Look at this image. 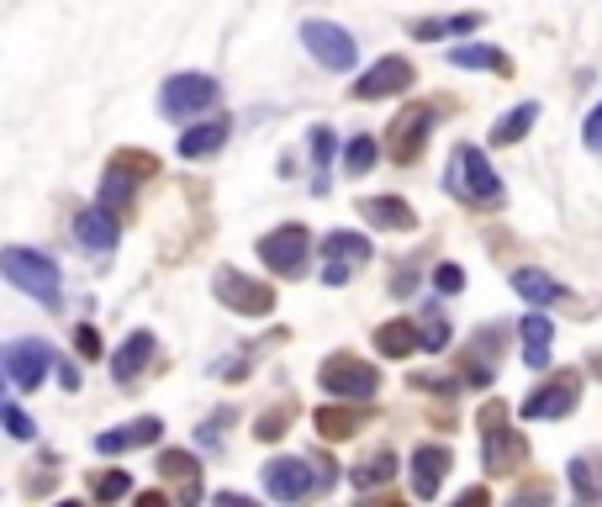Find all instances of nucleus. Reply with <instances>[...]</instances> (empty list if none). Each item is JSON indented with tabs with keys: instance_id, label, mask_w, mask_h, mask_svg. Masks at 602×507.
Segmentation results:
<instances>
[{
	"instance_id": "f257e3e1",
	"label": "nucleus",
	"mask_w": 602,
	"mask_h": 507,
	"mask_svg": "<svg viewBox=\"0 0 602 507\" xmlns=\"http://www.w3.org/2000/svg\"><path fill=\"white\" fill-rule=\"evenodd\" d=\"M444 186H450V196L455 201H465V207H503V175L486 165V154L476 144H455V154H450V169H444Z\"/></svg>"
},
{
	"instance_id": "f03ea898",
	"label": "nucleus",
	"mask_w": 602,
	"mask_h": 507,
	"mask_svg": "<svg viewBox=\"0 0 602 507\" xmlns=\"http://www.w3.org/2000/svg\"><path fill=\"white\" fill-rule=\"evenodd\" d=\"M0 270H6V281L17 291H27L32 302H43V307H59V302H64V296H59L64 275H59V265H53L49 254H32L22 243H6V249H0Z\"/></svg>"
},
{
	"instance_id": "7ed1b4c3",
	"label": "nucleus",
	"mask_w": 602,
	"mask_h": 507,
	"mask_svg": "<svg viewBox=\"0 0 602 507\" xmlns=\"http://www.w3.org/2000/svg\"><path fill=\"white\" fill-rule=\"evenodd\" d=\"M254 254H260V265L270 275L296 281V275H307V265H313V233L302 222H281V228H270L265 239L254 243Z\"/></svg>"
},
{
	"instance_id": "20e7f679",
	"label": "nucleus",
	"mask_w": 602,
	"mask_h": 507,
	"mask_svg": "<svg viewBox=\"0 0 602 507\" xmlns=\"http://www.w3.org/2000/svg\"><path fill=\"white\" fill-rule=\"evenodd\" d=\"M317 387L338 397V402H370L376 391H381V370L360 355H328V360L317 365Z\"/></svg>"
},
{
	"instance_id": "39448f33",
	"label": "nucleus",
	"mask_w": 602,
	"mask_h": 507,
	"mask_svg": "<svg viewBox=\"0 0 602 507\" xmlns=\"http://www.w3.org/2000/svg\"><path fill=\"white\" fill-rule=\"evenodd\" d=\"M302 49L313 53V64H323L328 74H349L355 70V59H360V43H355V32L338 22H302Z\"/></svg>"
},
{
	"instance_id": "423d86ee",
	"label": "nucleus",
	"mask_w": 602,
	"mask_h": 507,
	"mask_svg": "<svg viewBox=\"0 0 602 507\" xmlns=\"http://www.w3.org/2000/svg\"><path fill=\"white\" fill-rule=\"evenodd\" d=\"M212 296H218L228 313H239V317H270V313H275V291H270L265 281H249V275L233 270V265L212 270Z\"/></svg>"
},
{
	"instance_id": "0eeeda50",
	"label": "nucleus",
	"mask_w": 602,
	"mask_h": 507,
	"mask_svg": "<svg viewBox=\"0 0 602 507\" xmlns=\"http://www.w3.org/2000/svg\"><path fill=\"white\" fill-rule=\"evenodd\" d=\"M218 96H222V85L212 80V74L186 70V74H169L165 80V91H159V112L175 117V122H186V117H196V112H212Z\"/></svg>"
},
{
	"instance_id": "6e6552de",
	"label": "nucleus",
	"mask_w": 602,
	"mask_h": 507,
	"mask_svg": "<svg viewBox=\"0 0 602 507\" xmlns=\"http://www.w3.org/2000/svg\"><path fill=\"white\" fill-rule=\"evenodd\" d=\"M0 370H6L11 391H38L53 370V349L43 338H11V344L0 349Z\"/></svg>"
},
{
	"instance_id": "1a4fd4ad",
	"label": "nucleus",
	"mask_w": 602,
	"mask_h": 507,
	"mask_svg": "<svg viewBox=\"0 0 602 507\" xmlns=\"http://www.w3.org/2000/svg\"><path fill=\"white\" fill-rule=\"evenodd\" d=\"M577 402H581V376L577 370H555L550 381H545V387H534L529 397H524V418H529V423H545V418H571V412H577Z\"/></svg>"
},
{
	"instance_id": "9d476101",
	"label": "nucleus",
	"mask_w": 602,
	"mask_h": 507,
	"mask_svg": "<svg viewBox=\"0 0 602 507\" xmlns=\"http://www.w3.org/2000/svg\"><path fill=\"white\" fill-rule=\"evenodd\" d=\"M317 486H323V476L313 471V460L275 455L265 465V492L275 497V503H302V497H313Z\"/></svg>"
},
{
	"instance_id": "9b49d317",
	"label": "nucleus",
	"mask_w": 602,
	"mask_h": 507,
	"mask_svg": "<svg viewBox=\"0 0 602 507\" xmlns=\"http://www.w3.org/2000/svg\"><path fill=\"white\" fill-rule=\"evenodd\" d=\"M434 106H408L402 117L391 122V133H386V159H397V165H412L423 148H429V133H434Z\"/></svg>"
},
{
	"instance_id": "f8f14e48",
	"label": "nucleus",
	"mask_w": 602,
	"mask_h": 507,
	"mask_svg": "<svg viewBox=\"0 0 602 507\" xmlns=\"http://www.w3.org/2000/svg\"><path fill=\"white\" fill-rule=\"evenodd\" d=\"M476 423H482V439H486V471H492V476H503L507 465L524 455V439L507 429V408H503V402H486Z\"/></svg>"
},
{
	"instance_id": "ddd939ff",
	"label": "nucleus",
	"mask_w": 602,
	"mask_h": 507,
	"mask_svg": "<svg viewBox=\"0 0 602 507\" xmlns=\"http://www.w3.org/2000/svg\"><path fill=\"white\" fill-rule=\"evenodd\" d=\"M412 80H418V74H412L408 59H402V53H386V59H376V64H370V70H365L360 80H355V101L402 96V91H408Z\"/></svg>"
},
{
	"instance_id": "4468645a",
	"label": "nucleus",
	"mask_w": 602,
	"mask_h": 507,
	"mask_svg": "<svg viewBox=\"0 0 602 507\" xmlns=\"http://www.w3.org/2000/svg\"><path fill=\"white\" fill-rule=\"evenodd\" d=\"M74 239L85 243L91 254H112L122 239V218L117 207H106V201H91V207H80V218H74Z\"/></svg>"
},
{
	"instance_id": "2eb2a0df",
	"label": "nucleus",
	"mask_w": 602,
	"mask_h": 507,
	"mask_svg": "<svg viewBox=\"0 0 602 507\" xmlns=\"http://www.w3.org/2000/svg\"><path fill=\"white\" fill-rule=\"evenodd\" d=\"M450 465H455V455L444 450V444H418L412 450V492L429 503V497H439V486H444V476H450Z\"/></svg>"
},
{
	"instance_id": "dca6fc26",
	"label": "nucleus",
	"mask_w": 602,
	"mask_h": 507,
	"mask_svg": "<svg viewBox=\"0 0 602 507\" xmlns=\"http://www.w3.org/2000/svg\"><path fill=\"white\" fill-rule=\"evenodd\" d=\"M154 349H159V338L148 334V328H133V334L122 338V349L112 355V376H117L122 387H133L138 376L148 370V360H154Z\"/></svg>"
},
{
	"instance_id": "f3484780",
	"label": "nucleus",
	"mask_w": 602,
	"mask_h": 507,
	"mask_svg": "<svg viewBox=\"0 0 602 507\" xmlns=\"http://www.w3.org/2000/svg\"><path fill=\"white\" fill-rule=\"evenodd\" d=\"M159 434H165V423H159V418H133L127 429H106V434H96V455L148 450V444H159Z\"/></svg>"
},
{
	"instance_id": "a211bd4d",
	"label": "nucleus",
	"mask_w": 602,
	"mask_h": 507,
	"mask_svg": "<svg viewBox=\"0 0 602 507\" xmlns=\"http://www.w3.org/2000/svg\"><path fill=\"white\" fill-rule=\"evenodd\" d=\"M360 218L381 233H412L418 228V212H412L402 196H365L360 201Z\"/></svg>"
},
{
	"instance_id": "6ab92c4d",
	"label": "nucleus",
	"mask_w": 602,
	"mask_h": 507,
	"mask_svg": "<svg viewBox=\"0 0 602 507\" xmlns=\"http://www.w3.org/2000/svg\"><path fill=\"white\" fill-rule=\"evenodd\" d=\"M518 338H524V365L529 370H550V355H555V328L545 313H529L518 323Z\"/></svg>"
},
{
	"instance_id": "aec40b11",
	"label": "nucleus",
	"mask_w": 602,
	"mask_h": 507,
	"mask_svg": "<svg viewBox=\"0 0 602 507\" xmlns=\"http://www.w3.org/2000/svg\"><path fill=\"white\" fill-rule=\"evenodd\" d=\"M376 349H381L386 360H408V355H418V349H423V328H418V323H408V317H391V323H381V328H376Z\"/></svg>"
},
{
	"instance_id": "412c9836",
	"label": "nucleus",
	"mask_w": 602,
	"mask_h": 507,
	"mask_svg": "<svg viewBox=\"0 0 602 507\" xmlns=\"http://www.w3.org/2000/svg\"><path fill=\"white\" fill-rule=\"evenodd\" d=\"M159 476L180 486V503H196V497H201V465H196V455H186V450H159Z\"/></svg>"
},
{
	"instance_id": "4be33fe9",
	"label": "nucleus",
	"mask_w": 602,
	"mask_h": 507,
	"mask_svg": "<svg viewBox=\"0 0 602 507\" xmlns=\"http://www.w3.org/2000/svg\"><path fill=\"white\" fill-rule=\"evenodd\" d=\"M222 144H228V117H212V122L186 127L180 144H175V154H180V159H207V154H218Z\"/></svg>"
},
{
	"instance_id": "5701e85b",
	"label": "nucleus",
	"mask_w": 602,
	"mask_h": 507,
	"mask_svg": "<svg viewBox=\"0 0 602 507\" xmlns=\"http://www.w3.org/2000/svg\"><path fill=\"white\" fill-rule=\"evenodd\" d=\"M513 291L529 302V307H555L560 296H566V286L555 281L550 270H534V265H524V270H513Z\"/></svg>"
},
{
	"instance_id": "b1692460",
	"label": "nucleus",
	"mask_w": 602,
	"mask_h": 507,
	"mask_svg": "<svg viewBox=\"0 0 602 507\" xmlns=\"http://www.w3.org/2000/svg\"><path fill=\"white\" fill-rule=\"evenodd\" d=\"M455 70H492V74H513V59L503 49H492V43H455V49L444 53Z\"/></svg>"
},
{
	"instance_id": "393cba45",
	"label": "nucleus",
	"mask_w": 602,
	"mask_h": 507,
	"mask_svg": "<svg viewBox=\"0 0 602 507\" xmlns=\"http://www.w3.org/2000/svg\"><path fill=\"white\" fill-rule=\"evenodd\" d=\"M313 423H317V434L328 439V444H344V439H355V434H360V429L370 423V418L338 402V408H317V412H313Z\"/></svg>"
},
{
	"instance_id": "a878e982",
	"label": "nucleus",
	"mask_w": 602,
	"mask_h": 507,
	"mask_svg": "<svg viewBox=\"0 0 602 507\" xmlns=\"http://www.w3.org/2000/svg\"><path fill=\"white\" fill-rule=\"evenodd\" d=\"M534 122H539V101H518L513 112H503V117H497V127H492V144H497V148L524 144Z\"/></svg>"
},
{
	"instance_id": "bb28decb",
	"label": "nucleus",
	"mask_w": 602,
	"mask_h": 507,
	"mask_svg": "<svg viewBox=\"0 0 602 507\" xmlns=\"http://www.w3.org/2000/svg\"><path fill=\"white\" fill-rule=\"evenodd\" d=\"M476 27H482V11H460V17L418 22V27H412V38H418V43H439V38H465V32H476Z\"/></svg>"
},
{
	"instance_id": "cd10ccee",
	"label": "nucleus",
	"mask_w": 602,
	"mask_h": 507,
	"mask_svg": "<svg viewBox=\"0 0 602 507\" xmlns=\"http://www.w3.org/2000/svg\"><path fill=\"white\" fill-rule=\"evenodd\" d=\"M391 476H397V455H391V450H376L370 460H360V465L349 471V482L360 486V492H370V486H386Z\"/></svg>"
},
{
	"instance_id": "c85d7f7f",
	"label": "nucleus",
	"mask_w": 602,
	"mask_h": 507,
	"mask_svg": "<svg viewBox=\"0 0 602 507\" xmlns=\"http://www.w3.org/2000/svg\"><path fill=\"white\" fill-rule=\"evenodd\" d=\"M381 154H386V144H376L370 133H360V138H349V144H344V175H370Z\"/></svg>"
},
{
	"instance_id": "c756f323",
	"label": "nucleus",
	"mask_w": 602,
	"mask_h": 507,
	"mask_svg": "<svg viewBox=\"0 0 602 507\" xmlns=\"http://www.w3.org/2000/svg\"><path fill=\"white\" fill-rule=\"evenodd\" d=\"M323 254H328V260L365 265V260H370V239H365V233H328V239H323Z\"/></svg>"
},
{
	"instance_id": "7c9ffc66",
	"label": "nucleus",
	"mask_w": 602,
	"mask_h": 507,
	"mask_svg": "<svg viewBox=\"0 0 602 507\" xmlns=\"http://www.w3.org/2000/svg\"><path fill=\"white\" fill-rule=\"evenodd\" d=\"M571 486H577V497H581V503H592V497H602V460H587V455L571 460Z\"/></svg>"
},
{
	"instance_id": "2f4dec72",
	"label": "nucleus",
	"mask_w": 602,
	"mask_h": 507,
	"mask_svg": "<svg viewBox=\"0 0 602 507\" xmlns=\"http://www.w3.org/2000/svg\"><path fill=\"white\" fill-rule=\"evenodd\" d=\"M101 201H106V207L133 201V175H127V165H122V159H112V169H106V180H101Z\"/></svg>"
},
{
	"instance_id": "473e14b6",
	"label": "nucleus",
	"mask_w": 602,
	"mask_h": 507,
	"mask_svg": "<svg viewBox=\"0 0 602 507\" xmlns=\"http://www.w3.org/2000/svg\"><path fill=\"white\" fill-rule=\"evenodd\" d=\"M91 492H96L101 503H117V497H127V492H133V476H127V471H106V476H96V482H91Z\"/></svg>"
},
{
	"instance_id": "72a5a7b5",
	"label": "nucleus",
	"mask_w": 602,
	"mask_h": 507,
	"mask_svg": "<svg viewBox=\"0 0 602 507\" xmlns=\"http://www.w3.org/2000/svg\"><path fill=\"white\" fill-rule=\"evenodd\" d=\"M0 418H6V434H11V439H32V418L22 412V402H17V397H6Z\"/></svg>"
},
{
	"instance_id": "f704fd0d",
	"label": "nucleus",
	"mask_w": 602,
	"mask_h": 507,
	"mask_svg": "<svg viewBox=\"0 0 602 507\" xmlns=\"http://www.w3.org/2000/svg\"><path fill=\"white\" fill-rule=\"evenodd\" d=\"M434 291H439V296H455V291H465V270H460V265H439L434 270Z\"/></svg>"
},
{
	"instance_id": "c9c22d12",
	"label": "nucleus",
	"mask_w": 602,
	"mask_h": 507,
	"mask_svg": "<svg viewBox=\"0 0 602 507\" xmlns=\"http://www.w3.org/2000/svg\"><path fill=\"white\" fill-rule=\"evenodd\" d=\"M74 355H85V360H101V334L91 323H80L74 328Z\"/></svg>"
},
{
	"instance_id": "e433bc0d",
	"label": "nucleus",
	"mask_w": 602,
	"mask_h": 507,
	"mask_svg": "<svg viewBox=\"0 0 602 507\" xmlns=\"http://www.w3.org/2000/svg\"><path fill=\"white\" fill-rule=\"evenodd\" d=\"M581 144L592 148V154H602V101L587 112V122H581Z\"/></svg>"
},
{
	"instance_id": "4c0bfd02",
	"label": "nucleus",
	"mask_w": 602,
	"mask_h": 507,
	"mask_svg": "<svg viewBox=\"0 0 602 507\" xmlns=\"http://www.w3.org/2000/svg\"><path fill=\"white\" fill-rule=\"evenodd\" d=\"M444 344H450V323H444V317H429V328H423V349H444Z\"/></svg>"
},
{
	"instance_id": "58836bf2",
	"label": "nucleus",
	"mask_w": 602,
	"mask_h": 507,
	"mask_svg": "<svg viewBox=\"0 0 602 507\" xmlns=\"http://www.w3.org/2000/svg\"><path fill=\"white\" fill-rule=\"evenodd\" d=\"M313 154H317V169L334 165V133H328V127H317L313 133Z\"/></svg>"
},
{
	"instance_id": "ea45409f",
	"label": "nucleus",
	"mask_w": 602,
	"mask_h": 507,
	"mask_svg": "<svg viewBox=\"0 0 602 507\" xmlns=\"http://www.w3.org/2000/svg\"><path fill=\"white\" fill-rule=\"evenodd\" d=\"M349 275H355L349 260H328V265H323V286H349Z\"/></svg>"
},
{
	"instance_id": "a19ab883",
	"label": "nucleus",
	"mask_w": 602,
	"mask_h": 507,
	"mask_svg": "<svg viewBox=\"0 0 602 507\" xmlns=\"http://www.w3.org/2000/svg\"><path fill=\"white\" fill-rule=\"evenodd\" d=\"M281 434H286V418H281V412H270V418L254 423V439H265V444H270V439H281Z\"/></svg>"
},
{
	"instance_id": "79ce46f5",
	"label": "nucleus",
	"mask_w": 602,
	"mask_h": 507,
	"mask_svg": "<svg viewBox=\"0 0 602 507\" xmlns=\"http://www.w3.org/2000/svg\"><path fill=\"white\" fill-rule=\"evenodd\" d=\"M59 381H64V387H80V370H74V365H59Z\"/></svg>"
}]
</instances>
